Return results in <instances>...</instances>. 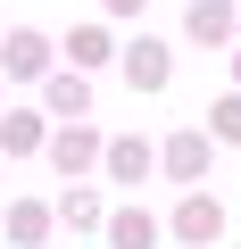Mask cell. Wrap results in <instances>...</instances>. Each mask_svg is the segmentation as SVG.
Returning <instances> with one entry per match:
<instances>
[{"mask_svg":"<svg viewBox=\"0 0 241 249\" xmlns=\"http://www.w3.org/2000/svg\"><path fill=\"white\" fill-rule=\"evenodd\" d=\"M216 232H224V208H216L208 191H191V199L175 208V241H191V249H208Z\"/></svg>","mask_w":241,"mask_h":249,"instance_id":"5","label":"cell"},{"mask_svg":"<svg viewBox=\"0 0 241 249\" xmlns=\"http://www.w3.org/2000/svg\"><path fill=\"white\" fill-rule=\"evenodd\" d=\"M208 124H216V142H241V91H224V100L208 108Z\"/></svg>","mask_w":241,"mask_h":249,"instance_id":"14","label":"cell"},{"mask_svg":"<svg viewBox=\"0 0 241 249\" xmlns=\"http://www.w3.org/2000/svg\"><path fill=\"white\" fill-rule=\"evenodd\" d=\"M58 216H67L75 232H100V216H108V208H100V191H83V183H75V191L58 199Z\"/></svg>","mask_w":241,"mask_h":249,"instance_id":"12","label":"cell"},{"mask_svg":"<svg viewBox=\"0 0 241 249\" xmlns=\"http://www.w3.org/2000/svg\"><path fill=\"white\" fill-rule=\"evenodd\" d=\"M108 50H116V42H108V25H75V34H67V58H83V67H100Z\"/></svg>","mask_w":241,"mask_h":249,"instance_id":"13","label":"cell"},{"mask_svg":"<svg viewBox=\"0 0 241 249\" xmlns=\"http://www.w3.org/2000/svg\"><path fill=\"white\" fill-rule=\"evenodd\" d=\"M100 158H108V175H116V183H142V175L158 166V150H150V142H100Z\"/></svg>","mask_w":241,"mask_h":249,"instance_id":"8","label":"cell"},{"mask_svg":"<svg viewBox=\"0 0 241 249\" xmlns=\"http://www.w3.org/2000/svg\"><path fill=\"white\" fill-rule=\"evenodd\" d=\"M167 175H175V183H200V175H208V133H175V142H167Z\"/></svg>","mask_w":241,"mask_h":249,"instance_id":"9","label":"cell"},{"mask_svg":"<svg viewBox=\"0 0 241 249\" xmlns=\"http://www.w3.org/2000/svg\"><path fill=\"white\" fill-rule=\"evenodd\" d=\"M233 83H241V50H233Z\"/></svg>","mask_w":241,"mask_h":249,"instance_id":"16","label":"cell"},{"mask_svg":"<svg viewBox=\"0 0 241 249\" xmlns=\"http://www.w3.org/2000/svg\"><path fill=\"white\" fill-rule=\"evenodd\" d=\"M42 150H50V166H58V175H67V183H75V175H92V166H100V133H92V124H83V116H75V133H50V142H42Z\"/></svg>","mask_w":241,"mask_h":249,"instance_id":"3","label":"cell"},{"mask_svg":"<svg viewBox=\"0 0 241 249\" xmlns=\"http://www.w3.org/2000/svg\"><path fill=\"white\" fill-rule=\"evenodd\" d=\"M233 25H241V0H233Z\"/></svg>","mask_w":241,"mask_h":249,"instance_id":"17","label":"cell"},{"mask_svg":"<svg viewBox=\"0 0 241 249\" xmlns=\"http://www.w3.org/2000/svg\"><path fill=\"white\" fill-rule=\"evenodd\" d=\"M83 108H92V83H83V75H50V116H67V124H75Z\"/></svg>","mask_w":241,"mask_h":249,"instance_id":"10","label":"cell"},{"mask_svg":"<svg viewBox=\"0 0 241 249\" xmlns=\"http://www.w3.org/2000/svg\"><path fill=\"white\" fill-rule=\"evenodd\" d=\"M100 9H108V17H142L150 0H100Z\"/></svg>","mask_w":241,"mask_h":249,"instance_id":"15","label":"cell"},{"mask_svg":"<svg viewBox=\"0 0 241 249\" xmlns=\"http://www.w3.org/2000/svg\"><path fill=\"white\" fill-rule=\"evenodd\" d=\"M167 75H175L167 42H158V34H133V42H125V83H133V91H167Z\"/></svg>","mask_w":241,"mask_h":249,"instance_id":"2","label":"cell"},{"mask_svg":"<svg viewBox=\"0 0 241 249\" xmlns=\"http://www.w3.org/2000/svg\"><path fill=\"white\" fill-rule=\"evenodd\" d=\"M0 75H9V83H34V75H50V34L17 25L9 42H0Z\"/></svg>","mask_w":241,"mask_h":249,"instance_id":"1","label":"cell"},{"mask_svg":"<svg viewBox=\"0 0 241 249\" xmlns=\"http://www.w3.org/2000/svg\"><path fill=\"white\" fill-rule=\"evenodd\" d=\"M50 142V116L42 108H9V116H0V158H34Z\"/></svg>","mask_w":241,"mask_h":249,"instance_id":"4","label":"cell"},{"mask_svg":"<svg viewBox=\"0 0 241 249\" xmlns=\"http://www.w3.org/2000/svg\"><path fill=\"white\" fill-rule=\"evenodd\" d=\"M42 232H50V208H34V199H9V241L42 249Z\"/></svg>","mask_w":241,"mask_h":249,"instance_id":"11","label":"cell"},{"mask_svg":"<svg viewBox=\"0 0 241 249\" xmlns=\"http://www.w3.org/2000/svg\"><path fill=\"white\" fill-rule=\"evenodd\" d=\"M183 34H191V42H208V50H216V42H233V0H191V9H183Z\"/></svg>","mask_w":241,"mask_h":249,"instance_id":"6","label":"cell"},{"mask_svg":"<svg viewBox=\"0 0 241 249\" xmlns=\"http://www.w3.org/2000/svg\"><path fill=\"white\" fill-rule=\"evenodd\" d=\"M100 232H108V249H150V241H158L150 208H108V216H100Z\"/></svg>","mask_w":241,"mask_h":249,"instance_id":"7","label":"cell"}]
</instances>
